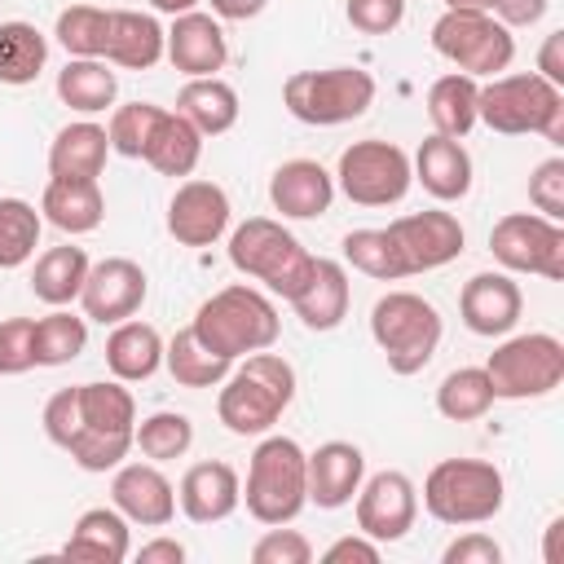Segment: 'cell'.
Masks as SVG:
<instances>
[{
  "label": "cell",
  "instance_id": "34",
  "mask_svg": "<svg viewBox=\"0 0 564 564\" xmlns=\"http://www.w3.org/2000/svg\"><path fill=\"white\" fill-rule=\"evenodd\" d=\"M84 278H88V256H84V247L62 242V247L40 251V260H35V269H31V291H35V300H44L48 308H66L70 300H79Z\"/></svg>",
  "mask_w": 564,
  "mask_h": 564
},
{
  "label": "cell",
  "instance_id": "53",
  "mask_svg": "<svg viewBox=\"0 0 564 564\" xmlns=\"http://www.w3.org/2000/svg\"><path fill=\"white\" fill-rule=\"evenodd\" d=\"M538 75L551 79L555 88H564V31H551L538 48Z\"/></svg>",
  "mask_w": 564,
  "mask_h": 564
},
{
  "label": "cell",
  "instance_id": "55",
  "mask_svg": "<svg viewBox=\"0 0 564 564\" xmlns=\"http://www.w3.org/2000/svg\"><path fill=\"white\" fill-rule=\"evenodd\" d=\"M207 4H212V13L225 18V22H247V18H256L269 0H207Z\"/></svg>",
  "mask_w": 564,
  "mask_h": 564
},
{
  "label": "cell",
  "instance_id": "31",
  "mask_svg": "<svg viewBox=\"0 0 564 564\" xmlns=\"http://www.w3.org/2000/svg\"><path fill=\"white\" fill-rule=\"evenodd\" d=\"M106 366L119 383H141L163 366V335L150 322H115L106 339Z\"/></svg>",
  "mask_w": 564,
  "mask_h": 564
},
{
  "label": "cell",
  "instance_id": "3",
  "mask_svg": "<svg viewBox=\"0 0 564 564\" xmlns=\"http://www.w3.org/2000/svg\"><path fill=\"white\" fill-rule=\"evenodd\" d=\"M79 397V427L66 441V454L84 471H110L132 449L137 427V401L119 379H93L75 388Z\"/></svg>",
  "mask_w": 564,
  "mask_h": 564
},
{
  "label": "cell",
  "instance_id": "8",
  "mask_svg": "<svg viewBox=\"0 0 564 564\" xmlns=\"http://www.w3.org/2000/svg\"><path fill=\"white\" fill-rule=\"evenodd\" d=\"M229 264L256 282H264L273 295L291 300L295 286L304 282L313 256L308 247L273 216H251L229 234Z\"/></svg>",
  "mask_w": 564,
  "mask_h": 564
},
{
  "label": "cell",
  "instance_id": "41",
  "mask_svg": "<svg viewBox=\"0 0 564 564\" xmlns=\"http://www.w3.org/2000/svg\"><path fill=\"white\" fill-rule=\"evenodd\" d=\"M344 260H348L357 273L379 278V282H401V278H410L405 264H401L397 242L388 238V229H352V234H344Z\"/></svg>",
  "mask_w": 564,
  "mask_h": 564
},
{
  "label": "cell",
  "instance_id": "23",
  "mask_svg": "<svg viewBox=\"0 0 564 564\" xmlns=\"http://www.w3.org/2000/svg\"><path fill=\"white\" fill-rule=\"evenodd\" d=\"M366 476V454L352 441H326L308 454V502L322 511H339L357 498Z\"/></svg>",
  "mask_w": 564,
  "mask_h": 564
},
{
  "label": "cell",
  "instance_id": "9",
  "mask_svg": "<svg viewBox=\"0 0 564 564\" xmlns=\"http://www.w3.org/2000/svg\"><path fill=\"white\" fill-rule=\"evenodd\" d=\"M282 101L300 123L335 128L361 119L375 101V75L361 66H326V70H295L282 84Z\"/></svg>",
  "mask_w": 564,
  "mask_h": 564
},
{
  "label": "cell",
  "instance_id": "37",
  "mask_svg": "<svg viewBox=\"0 0 564 564\" xmlns=\"http://www.w3.org/2000/svg\"><path fill=\"white\" fill-rule=\"evenodd\" d=\"M44 62H48V40L31 22H22V18L0 22V84H9V88L35 84Z\"/></svg>",
  "mask_w": 564,
  "mask_h": 564
},
{
  "label": "cell",
  "instance_id": "7",
  "mask_svg": "<svg viewBox=\"0 0 564 564\" xmlns=\"http://www.w3.org/2000/svg\"><path fill=\"white\" fill-rule=\"evenodd\" d=\"M370 335H375L379 352L388 357L392 375H419L436 357L445 326H441V313L432 300H423L414 291H388L370 308Z\"/></svg>",
  "mask_w": 564,
  "mask_h": 564
},
{
  "label": "cell",
  "instance_id": "5",
  "mask_svg": "<svg viewBox=\"0 0 564 564\" xmlns=\"http://www.w3.org/2000/svg\"><path fill=\"white\" fill-rule=\"evenodd\" d=\"M247 511L260 524H291L308 507V454L291 436H264L247 463Z\"/></svg>",
  "mask_w": 564,
  "mask_h": 564
},
{
  "label": "cell",
  "instance_id": "10",
  "mask_svg": "<svg viewBox=\"0 0 564 564\" xmlns=\"http://www.w3.org/2000/svg\"><path fill=\"white\" fill-rule=\"evenodd\" d=\"M432 48L471 79H494L511 66L516 40L489 9H445L432 22Z\"/></svg>",
  "mask_w": 564,
  "mask_h": 564
},
{
  "label": "cell",
  "instance_id": "30",
  "mask_svg": "<svg viewBox=\"0 0 564 564\" xmlns=\"http://www.w3.org/2000/svg\"><path fill=\"white\" fill-rule=\"evenodd\" d=\"M159 176H189L203 159V132L181 115V110H159L154 132L141 154Z\"/></svg>",
  "mask_w": 564,
  "mask_h": 564
},
{
  "label": "cell",
  "instance_id": "21",
  "mask_svg": "<svg viewBox=\"0 0 564 564\" xmlns=\"http://www.w3.org/2000/svg\"><path fill=\"white\" fill-rule=\"evenodd\" d=\"M238 502H242V480L220 458L194 463L176 485V507L194 524H220V520H229L238 511Z\"/></svg>",
  "mask_w": 564,
  "mask_h": 564
},
{
  "label": "cell",
  "instance_id": "27",
  "mask_svg": "<svg viewBox=\"0 0 564 564\" xmlns=\"http://www.w3.org/2000/svg\"><path fill=\"white\" fill-rule=\"evenodd\" d=\"M66 560H88V564H119L132 555V533H128V520L119 507H88L66 546H62Z\"/></svg>",
  "mask_w": 564,
  "mask_h": 564
},
{
  "label": "cell",
  "instance_id": "28",
  "mask_svg": "<svg viewBox=\"0 0 564 564\" xmlns=\"http://www.w3.org/2000/svg\"><path fill=\"white\" fill-rule=\"evenodd\" d=\"M106 154H110V137H106L101 123H93V119L66 123L48 145V176H57V181H97L106 172Z\"/></svg>",
  "mask_w": 564,
  "mask_h": 564
},
{
  "label": "cell",
  "instance_id": "24",
  "mask_svg": "<svg viewBox=\"0 0 564 564\" xmlns=\"http://www.w3.org/2000/svg\"><path fill=\"white\" fill-rule=\"evenodd\" d=\"M348 300H352V291H348L344 264L339 260H326V256H313L304 282L291 295V308H295V317L308 330H335L348 317Z\"/></svg>",
  "mask_w": 564,
  "mask_h": 564
},
{
  "label": "cell",
  "instance_id": "58",
  "mask_svg": "<svg viewBox=\"0 0 564 564\" xmlns=\"http://www.w3.org/2000/svg\"><path fill=\"white\" fill-rule=\"evenodd\" d=\"M494 0H445V9H489Z\"/></svg>",
  "mask_w": 564,
  "mask_h": 564
},
{
  "label": "cell",
  "instance_id": "11",
  "mask_svg": "<svg viewBox=\"0 0 564 564\" xmlns=\"http://www.w3.org/2000/svg\"><path fill=\"white\" fill-rule=\"evenodd\" d=\"M494 401H529V397H546L564 383V344L546 330H529V335H511L502 339L489 361H485Z\"/></svg>",
  "mask_w": 564,
  "mask_h": 564
},
{
  "label": "cell",
  "instance_id": "16",
  "mask_svg": "<svg viewBox=\"0 0 564 564\" xmlns=\"http://www.w3.org/2000/svg\"><path fill=\"white\" fill-rule=\"evenodd\" d=\"M145 291H150V278L137 260L106 256V260L88 264L79 304H84V317H93L101 326H115V322H128L145 304Z\"/></svg>",
  "mask_w": 564,
  "mask_h": 564
},
{
  "label": "cell",
  "instance_id": "43",
  "mask_svg": "<svg viewBox=\"0 0 564 564\" xmlns=\"http://www.w3.org/2000/svg\"><path fill=\"white\" fill-rule=\"evenodd\" d=\"M106 18L110 9H97V4H70L57 13V44L70 53V57H101L106 53Z\"/></svg>",
  "mask_w": 564,
  "mask_h": 564
},
{
  "label": "cell",
  "instance_id": "51",
  "mask_svg": "<svg viewBox=\"0 0 564 564\" xmlns=\"http://www.w3.org/2000/svg\"><path fill=\"white\" fill-rule=\"evenodd\" d=\"M379 542L375 538H366L361 529L357 533H348V538H335L326 551H322V560L326 564H348V560H361V564H379Z\"/></svg>",
  "mask_w": 564,
  "mask_h": 564
},
{
  "label": "cell",
  "instance_id": "26",
  "mask_svg": "<svg viewBox=\"0 0 564 564\" xmlns=\"http://www.w3.org/2000/svg\"><path fill=\"white\" fill-rule=\"evenodd\" d=\"M410 167H414V181H419L432 198H441V203H458V198L471 194V154H467L463 141H454V137L432 132V137L419 145V154H414Z\"/></svg>",
  "mask_w": 564,
  "mask_h": 564
},
{
  "label": "cell",
  "instance_id": "56",
  "mask_svg": "<svg viewBox=\"0 0 564 564\" xmlns=\"http://www.w3.org/2000/svg\"><path fill=\"white\" fill-rule=\"evenodd\" d=\"M560 529H564V520H551L546 524V551H542L546 564H560Z\"/></svg>",
  "mask_w": 564,
  "mask_h": 564
},
{
  "label": "cell",
  "instance_id": "38",
  "mask_svg": "<svg viewBox=\"0 0 564 564\" xmlns=\"http://www.w3.org/2000/svg\"><path fill=\"white\" fill-rule=\"evenodd\" d=\"M489 405H494V388H489L485 366H458L436 388V410L449 423H476L489 414Z\"/></svg>",
  "mask_w": 564,
  "mask_h": 564
},
{
  "label": "cell",
  "instance_id": "46",
  "mask_svg": "<svg viewBox=\"0 0 564 564\" xmlns=\"http://www.w3.org/2000/svg\"><path fill=\"white\" fill-rule=\"evenodd\" d=\"M251 560H256V564H308V560H313V542H308L300 529L269 524V533L251 546Z\"/></svg>",
  "mask_w": 564,
  "mask_h": 564
},
{
  "label": "cell",
  "instance_id": "29",
  "mask_svg": "<svg viewBox=\"0 0 564 564\" xmlns=\"http://www.w3.org/2000/svg\"><path fill=\"white\" fill-rule=\"evenodd\" d=\"M40 216L48 225H57L62 234H93L106 216V194L97 181H57L48 176L44 194H40Z\"/></svg>",
  "mask_w": 564,
  "mask_h": 564
},
{
  "label": "cell",
  "instance_id": "19",
  "mask_svg": "<svg viewBox=\"0 0 564 564\" xmlns=\"http://www.w3.org/2000/svg\"><path fill=\"white\" fill-rule=\"evenodd\" d=\"M520 308H524V295H520V282L511 273H471L458 291V313H463V326L471 335H507L516 322H520Z\"/></svg>",
  "mask_w": 564,
  "mask_h": 564
},
{
  "label": "cell",
  "instance_id": "44",
  "mask_svg": "<svg viewBox=\"0 0 564 564\" xmlns=\"http://www.w3.org/2000/svg\"><path fill=\"white\" fill-rule=\"evenodd\" d=\"M159 110H163V106H154V101L115 106V115H110V123H106L110 150L123 154V159H141V154H145V141H150V132H154Z\"/></svg>",
  "mask_w": 564,
  "mask_h": 564
},
{
  "label": "cell",
  "instance_id": "54",
  "mask_svg": "<svg viewBox=\"0 0 564 564\" xmlns=\"http://www.w3.org/2000/svg\"><path fill=\"white\" fill-rule=\"evenodd\" d=\"M137 560L141 564H181L185 560V546L176 538H150L137 546Z\"/></svg>",
  "mask_w": 564,
  "mask_h": 564
},
{
  "label": "cell",
  "instance_id": "57",
  "mask_svg": "<svg viewBox=\"0 0 564 564\" xmlns=\"http://www.w3.org/2000/svg\"><path fill=\"white\" fill-rule=\"evenodd\" d=\"M150 4H154L159 13H172V18H176V13H189L198 0H150Z\"/></svg>",
  "mask_w": 564,
  "mask_h": 564
},
{
  "label": "cell",
  "instance_id": "52",
  "mask_svg": "<svg viewBox=\"0 0 564 564\" xmlns=\"http://www.w3.org/2000/svg\"><path fill=\"white\" fill-rule=\"evenodd\" d=\"M551 0H494L489 9L498 13L502 26H533L542 13H546Z\"/></svg>",
  "mask_w": 564,
  "mask_h": 564
},
{
  "label": "cell",
  "instance_id": "18",
  "mask_svg": "<svg viewBox=\"0 0 564 564\" xmlns=\"http://www.w3.org/2000/svg\"><path fill=\"white\" fill-rule=\"evenodd\" d=\"M229 229V194L216 181H185L167 203V234L181 247H212Z\"/></svg>",
  "mask_w": 564,
  "mask_h": 564
},
{
  "label": "cell",
  "instance_id": "42",
  "mask_svg": "<svg viewBox=\"0 0 564 564\" xmlns=\"http://www.w3.org/2000/svg\"><path fill=\"white\" fill-rule=\"evenodd\" d=\"M84 344H88V322L66 308H53L48 317L35 322V366H66L84 352Z\"/></svg>",
  "mask_w": 564,
  "mask_h": 564
},
{
  "label": "cell",
  "instance_id": "17",
  "mask_svg": "<svg viewBox=\"0 0 564 564\" xmlns=\"http://www.w3.org/2000/svg\"><path fill=\"white\" fill-rule=\"evenodd\" d=\"M110 502L123 511L128 524L163 529L176 516V489L159 471V463H119L110 480Z\"/></svg>",
  "mask_w": 564,
  "mask_h": 564
},
{
  "label": "cell",
  "instance_id": "45",
  "mask_svg": "<svg viewBox=\"0 0 564 564\" xmlns=\"http://www.w3.org/2000/svg\"><path fill=\"white\" fill-rule=\"evenodd\" d=\"M35 366V317L0 322V375H22Z\"/></svg>",
  "mask_w": 564,
  "mask_h": 564
},
{
  "label": "cell",
  "instance_id": "40",
  "mask_svg": "<svg viewBox=\"0 0 564 564\" xmlns=\"http://www.w3.org/2000/svg\"><path fill=\"white\" fill-rule=\"evenodd\" d=\"M44 216L26 198H0V269H22L40 247Z\"/></svg>",
  "mask_w": 564,
  "mask_h": 564
},
{
  "label": "cell",
  "instance_id": "36",
  "mask_svg": "<svg viewBox=\"0 0 564 564\" xmlns=\"http://www.w3.org/2000/svg\"><path fill=\"white\" fill-rule=\"evenodd\" d=\"M163 366H167V375H172L181 388H220V379L234 370V361L220 357V352H212V348L194 335V326L176 330L172 344H163Z\"/></svg>",
  "mask_w": 564,
  "mask_h": 564
},
{
  "label": "cell",
  "instance_id": "1",
  "mask_svg": "<svg viewBox=\"0 0 564 564\" xmlns=\"http://www.w3.org/2000/svg\"><path fill=\"white\" fill-rule=\"evenodd\" d=\"M295 401V366L269 348L247 352L238 370L220 379L216 414L234 436H264Z\"/></svg>",
  "mask_w": 564,
  "mask_h": 564
},
{
  "label": "cell",
  "instance_id": "48",
  "mask_svg": "<svg viewBox=\"0 0 564 564\" xmlns=\"http://www.w3.org/2000/svg\"><path fill=\"white\" fill-rule=\"evenodd\" d=\"M344 18L361 31V35H388L401 26L405 18V0H348Z\"/></svg>",
  "mask_w": 564,
  "mask_h": 564
},
{
  "label": "cell",
  "instance_id": "15",
  "mask_svg": "<svg viewBox=\"0 0 564 564\" xmlns=\"http://www.w3.org/2000/svg\"><path fill=\"white\" fill-rule=\"evenodd\" d=\"M388 238L397 242L405 273L441 269V264L458 260V256H463V242H467L458 216H454V212H436V207H432V212L397 216V220L388 225Z\"/></svg>",
  "mask_w": 564,
  "mask_h": 564
},
{
  "label": "cell",
  "instance_id": "25",
  "mask_svg": "<svg viewBox=\"0 0 564 564\" xmlns=\"http://www.w3.org/2000/svg\"><path fill=\"white\" fill-rule=\"evenodd\" d=\"M163 44H167V31L159 26L154 13H141V9H110L101 62L123 66V70H150V66L163 62Z\"/></svg>",
  "mask_w": 564,
  "mask_h": 564
},
{
  "label": "cell",
  "instance_id": "50",
  "mask_svg": "<svg viewBox=\"0 0 564 564\" xmlns=\"http://www.w3.org/2000/svg\"><path fill=\"white\" fill-rule=\"evenodd\" d=\"M441 560L445 564H498L502 560V546L489 538V533H463V538H454L445 551H441Z\"/></svg>",
  "mask_w": 564,
  "mask_h": 564
},
{
  "label": "cell",
  "instance_id": "49",
  "mask_svg": "<svg viewBox=\"0 0 564 564\" xmlns=\"http://www.w3.org/2000/svg\"><path fill=\"white\" fill-rule=\"evenodd\" d=\"M75 427H79V397H75V388H62L44 405V436L57 449H66V441L75 436Z\"/></svg>",
  "mask_w": 564,
  "mask_h": 564
},
{
  "label": "cell",
  "instance_id": "20",
  "mask_svg": "<svg viewBox=\"0 0 564 564\" xmlns=\"http://www.w3.org/2000/svg\"><path fill=\"white\" fill-rule=\"evenodd\" d=\"M163 57L185 75V79H198V75H216L225 70L229 62V40L220 31V22L212 13H176L172 26H167V44H163Z\"/></svg>",
  "mask_w": 564,
  "mask_h": 564
},
{
  "label": "cell",
  "instance_id": "4",
  "mask_svg": "<svg viewBox=\"0 0 564 564\" xmlns=\"http://www.w3.org/2000/svg\"><path fill=\"white\" fill-rule=\"evenodd\" d=\"M189 326L212 352H220L229 361H238L247 352H260V348H273V339L282 330L278 308L269 304V295H260L247 282H234V286L207 295Z\"/></svg>",
  "mask_w": 564,
  "mask_h": 564
},
{
  "label": "cell",
  "instance_id": "12",
  "mask_svg": "<svg viewBox=\"0 0 564 564\" xmlns=\"http://www.w3.org/2000/svg\"><path fill=\"white\" fill-rule=\"evenodd\" d=\"M335 185L357 207H392V203H401L410 194L414 167H410V154L401 145L370 137V141H352L339 154Z\"/></svg>",
  "mask_w": 564,
  "mask_h": 564
},
{
  "label": "cell",
  "instance_id": "6",
  "mask_svg": "<svg viewBox=\"0 0 564 564\" xmlns=\"http://www.w3.org/2000/svg\"><path fill=\"white\" fill-rule=\"evenodd\" d=\"M507 480L485 458H441L423 480V507L441 524H485L502 511Z\"/></svg>",
  "mask_w": 564,
  "mask_h": 564
},
{
  "label": "cell",
  "instance_id": "33",
  "mask_svg": "<svg viewBox=\"0 0 564 564\" xmlns=\"http://www.w3.org/2000/svg\"><path fill=\"white\" fill-rule=\"evenodd\" d=\"M57 97H62V106H70L79 115H101L106 106H115L119 79L110 70V62H101V57H70L57 70Z\"/></svg>",
  "mask_w": 564,
  "mask_h": 564
},
{
  "label": "cell",
  "instance_id": "32",
  "mask_svg": "<svg viewBox=\"0 0 564 564\" xmlns=\"http://www.w3.org/2000/svg\"><path fill=\"white\" fill-rule=\"evenodd\" d=\"M176 110L203 137H220L238 123V93L220 75H198V79H185V88L176 93Z\"/></svg>",
  "mask_w": 564,
  "mask_h": 564
},
{
  "label": "cell",
  "instance_id": "13",
  "mask_svg": "<svg viewBox=\"0 0 564 564\" xmlns=\"http://www.w3.org/2000/svg\"><path fill=\"white\" fill-rule=\"evenodd\" d=\"M489 251L507 273H538L546 282L564 278V229L542 212H507L489 229Z\"/></svg>",
  "mask_w": 564,
  "mask_h": 564
},
{
  "label": "cell",
  "instance_id": "22",
  "mask_svg": "<svg viewBox=\"0 0 564 564\" xmlns=\"http://www.w3.org/2000/svg\"><path fill=\"white\" fill-rule=\"evenodd\" d=\"M269 203L286 220H313L326 216L335 203V176L317 159H286L269 181Z\"/></svg>",
  "mask_w": 564,
  "mask_h": 564
},
{
  "label": "cell",
  "instance_id": "2",
  "mask_svg": "<svg viewBox=\"0 0 564 564\" xmlns=\"http://www.w3.org/2000/svg\"><path fill=\"white\" fill-rule=\"evenodd\" d=\"M476 123H485L489 132H502V137L538 132V137L564 145V88H555L538 70L494 75L476 93Z\"/></svg>",
  "mask_w": 564,
  "mask_h": 564
},
{
  "label": "cell",
  "instance_id": "39",
  "mask_svg": "<svg viewBox=\"0 0 564 564\" xmlns=\"http://www.w3.org/2000/svg\"><path fill=\"white\" fill-rule=\"evenodd\" d=\"M132 445L150 463H172V458H181L194 445V423L181 410H154L150 419H141L132 427Z\"/></svg>",
  "mask_w": 564,
  "mask_h": 564
},
{
  "label": "cell",
  "instance_id": "47",
  "mask_svg": "<svg viewBox=\"0 0 564 564\" xmlns=\"http://www.w3.org/2000/svg\"><path fill=\"white\" fill-rule=\"evenodd\" d=\"M529 203H533V212H542L551 220L564 216V159L560 154L533 167V176H529Z\"/></svg>",
  "mask_w": 564,
  "mask_h": 564
},
{
  "label": "cell",
  "instance_id": "35",
  "mask_svg": "<svg viewBox=\"0 0 564 564\" xmlns=\"http://www.w3.org/2000/svg\"><path fill=\"white\" fill-rule=\"evenodd\" d=\"M476 93H480V84L471 75H463V70L441 75L427 88V119H432V128L441 137L463 141L476 128Z\"/></svg>",
  "mask_w": 564,
  "mask_h": 564
},
{
  "label": "cell",
  "instance_id": "14",
  "mask_svg": "<svg viewBox=\"0 0 564 564\" xmlns=\"http://www.w3.org/2000/svg\"><path fill=\"white\" fill-rule=\"evenodd\" d=\"M419 520V489L405 471H375L370 480H361L357 489V529L366 538L383 542H401Z\"/></svg>",
  "mask_w": 564,
  "mask_h": 564
}]
</instances>
